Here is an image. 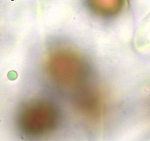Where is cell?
<instances>
[{
    "instance_id": "obj_2",
    "label": "cell",
    "mask_w": 150,
    "mask_h": 141,
    "mask_svg": "<svg viewBox=\"0 0 150 141\" xmlns=\"http://www.w3.org/2000/svg\"><path fill=\"white\" fill-rule=\"evenodd\" d=\"M60 122L58 107L51 100L36 98L26 102L17 115V124L24 135L41 138L54 132Z\"/></svg>"
},
{
    "instance_id": "obj_3",
    "label": "cell",
    "mask_w": 150,
    "mask_h": 141,
    "mask_svg": "<svg viewBox=\"0 0 150 141\" xmlns=\"http://www.w3.org/2000/svg\"><path fill=\"white\" fill-rule=\"evenodd\" d=\"M89 9L101 17H110L122 10L125 0H87Z\"/></svg>"
},
{
    "instance_id": "obj_1",
    "label": "cell",
    "mask_w": 150,
    "mask_h": 141,
    "mask_svg": "<svg viewBox=\"0 0 150 141\" xmlns=\"http://www.w3.org/2000/svg\"><path fill=\"white\" fill-rule=\"evenodd\" d=\"M45 67L50 81L68 98L81 119H96L108 108L104 90L94 78L86 59L74 48L53 45L47 52Z\"/></svg>"
}]
</instances>
